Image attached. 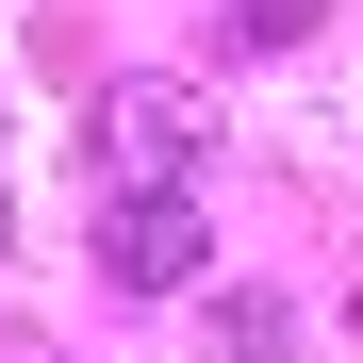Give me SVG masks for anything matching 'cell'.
Here are the masks:
<instances>
[{"label":"cell","instance_id":"cell-1","mask_svg":"<svg viewBox=\"0 0 363 363\" xmlns=\"http://www.w3.org/2000/svg\"><path fill=\"white\" fill-rule=\"evenodd\" d=\"M199 149H215V99H199V83H116V99H99V165L133 182V199H182Z\"/></svg>","mask_w":363,"mask_h":363},{"label":"cell","instance_id":"cell-2","mask_svg":"<svg viewBox=\"0 0 363 363\" xmlns=\"http://www.w3.org/2000/svg\"><path fill=\"white\" fill-rule=\"evenodd\" d=\"M99 281H133V297L199 281V199H116L99 215Z\"/></svg>","mask_w":363,"mask_h":363},{"label":"cell","instance_id":"cell-3","mask_svg":"<svg viewBox=\"0 0 363 363\" xmlns=\"http://www.w3.org/2000/svg\"><path fill=\"white\" fill-rule=\"evenodd\" d=\"M231 17H248V50H297V33L330 17V0H231Z\"/></svg>","mask_w":363,"mask_h":363},{"label":"cell","instance_id":"cell-4","mask_svg":"<svg viewBox=\"0 0 363 363\" xmlns=\"http://www.w3.org/2000/svg\"><path fill=\"white\" fill-rule=\"evenodd\" d=\"M0 248H17V215H0Z\"/></svg>","mask_w":363,"mask_h":363}]
</instances>
